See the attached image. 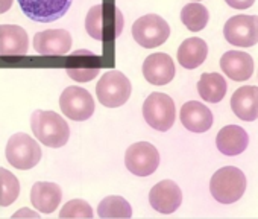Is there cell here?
<instances>
[{
    "label": "cell",
    "instance_id": "8fae6325",
    "mask_svg": "<svg viewBox=\"0 0 258 219\" xmlns=\"http://www.w3.org/2000/svg\"><path fill=\"white\" fill-rule=\"evenodd\" d=\"M22 11L34 22L50 23L66 16L72 0H17Z\"/></svg>",
    "mask_w": 258,
    "mask_h": 219
},
{
    "label": "cell",
    "instance_id": "5bb4252c",
    "mask_svg": "<svg viewBox=\"0 0 258 219\" xmlns=\"http://www.w3.org/2000/svg\"><path fill=\"white\" fill-rule=\"evenodd\" d=\"M149 202L154 210L169 214L179 208L182 202V192L175 181L163 180L151 189Z\"/></svg>",
    "mask_w": 258,
    "mask_h": 219
},
{
    "label": "cell",
    "instance_id": "9c48e42d",
    "mask_svg": "<svg viewBox=\"0 0 258 219\" xmlns=\"http://www.w3.org/2000/svg\"><path fill=\"white\" fill-rule=\"evenodd\" d=\"M59 106L64 116L76 122L90 119L96 108L93 96L82 87H67L59 96Z\"/></svg>",
    "mask_w": 258,
    "mask_h": 219
},
{
    "label": "cell",
    "instance_id": "d6986e66",
    "mask_svg": "<svg viewBox=\"0 0 258 219\" xmlns=\"http://www.w3.org/2000/svg\"><path fill=\"white\" fill-rule=\"evenodd\" d=\"M220 67L223 73L232 81H246L252 76L253 72V60L246 52L229 50L222 55Z\"/></svg>",
    "mask_w": 258,
    "mask_h": 219
},
{
    "label": "cell",
    "instance_id": "83f0119b",
    "mask_svg": "<svg viewBox=\"0 0 258 219\" xmlns=\"http://www.w3.org/2000/svg\"><path fill=\"white\" fill-rule=\"evenodd\" d=\"M225 2L234 10H247L253 5L255 0H225Z\"/></svg>",
    "mask_w": 258,
    "mask_h": 219
},
{
    "label": "cell",
    "instance_id": "9a60e30c",
    "mask_svg": "<svg viewBox=\"0 0 258 219\" xmlns=\"http://www.w3.org/2000/svg\"><path fill=\"white\" fill-rule=\"evenodd\" d=\"M175 63L167 53H152L143 63V76L154 85H166L175 78Z\"/></svg>",
    "mask_w": 258,
    "mask_h": 219
},
{
    "label": "cell",
    "instance_id": "7402d4cb",
    "mask_svg": "<svg viewBox=\"0 0 258 219\" xmlns=\"http://www.w3.org/2000/svg\"><path fill=\"white\" fill-rule=\"evenodd\" d=\"M208 55V46L202 38L191 37L181 43L178 49V63L184 69H196L199 67Z\"/></svg>",
    "mask_w": 258,
    "mask_h": 219
},
{
    "label": "cell",
    "instance_id": "f1b7e54d",
    "mask_svg": "<svg viewBox=\"0 0 258 219\" xmlns=\"http://www.w3.org/2000/svg\"><path fill=\"white\" fill-rule=\"evenodd\" d=\"M14 0H0V14H5L11 7Z\"/></svg>",
    "mask_w": 258,
    "mask_h": 219
},
{
    "label": "cell",
    "instance_id": "4fadbf2b",
    "mask_svg": "<svg viewBox=\"0 0 258 219\" xmlns=\"http://www.w3.org/2000/svg\"><path fill=\"white\" fill-rule=\"evenodd\" d=\"M34 49L43 57H62L72 49V35L66 29H49L35 34Z\"/></svg>",
    "mask_w": 258,
    "mask_h": 219
},
{
    "label": "cell",
    "instance_id": "3957f363",
    "mask_svg": "<svg viewBox=\"0 0 258 219\" xmlns=\"http://www.w3.org/2000/svg\"><path fill=\"white\" fill-rule=\"evenodd\" d=\"M246 190L244 174L234 166H226L214 172L210 181V192L220 204L237 202Z\"/></svg>",
    "mask_w": 258,
    "mask_h": 219
},
{
    "label": "cell",
    "instance_id": "277c9868",
    "mask_svg": "<svg viewBox=\"0 0 258 219\" xmlns=\"http://www.w3.org/2000/svg\"><path fill=\"white\" fill-rule=\"evenodd\" d=\"M143 118L146 124L157 131H169L176 119L173 99L166 93H151L143 103Z\"/></svg>",
    "mask_w": 258,
    "mask_h": 219
},
{
    "label": "cell",
    "instance_id": "2e32d148",
    "mask_svg": "<svg viewBox=\"0 0 258 219\" xmlns=\"http://www.w3.org/2000/svg\"><path fill=\"white\" fill-rule=\"evenodd\" d=\"M29 49L28 32L17 25H0V57H22Z\"/></svg>",
    "mask_w": 258,
    "mask_h": 219
},
{
    "label": "cell",
    "instance_id": "ba28073f",
    "mask_svg": "<svg viewBox=\"0 0 258 219\" xmlns=\"http://www.w3.org/2000/svg\"><path fill=\"white\" fill-rule=\"evenodd\" d=\"M160 152L149 142H137L126 149L124 165L137 177H149L160 166Z\"/></svg>",
    "mask_w": 258,
    "mask_h": 219
},
{
    "label": "cell",
    "instance_id": "e0dca14e",
    "mask_svg": "<svg viewBox=\"0 0 258 219\" xmlns=\"http://www.w3.org/2000/svg\"><path fill=\"white\" fill-rule=\"evenodd\" d=\"M231 108L234 115L244 121L253 122L258 119V87L243 85L234 91L231 97Z\"/></svg>",
    "mask_w": 258,
    "mask_h": 219
},
{
    "label": "cell",
    "instance_id": "f546056e",
    "mask_svg": "<svg viewBox=\"0 0 258 219\" xmlns=\"http://www.w3.org/2000/svg\"><path fill=\"white\" fill-rule=\"evenodd\" d=\"M14 216H16V217H20V216H32V217H35V216H38V214H37V213H29L26 208H22V210H20L19 213H16Z\"/></svg>",
    "mask_w": 258,
    "mask_h": 219
},
{
    "label": "cell",
    "instance_id": "d4e9b609",
    "mask_svg": "<svg viewBox=\"0 0 258 219\" xmlns=\"http://www.w3.org/2000/svg\"><path fill=\"white\" fill-rule=\"evenodd\" d=\"M208 20H210V13L202 4L198 2L187 4L181 11V22L191 32L202 31L207 26Z\"/></svg>",
    "mask_w": 258,
    "mask_h": 219
},
{
    "label": "cell",
    "instance_id": "44dd1931",
    "mask_svg": "<svg viewBox=\"0 0 258 219\" xmlns=\"http://www.w3.org/2000/svg\"><path fill=\"white\" fill-rule=\"evenodd\" d=\"M62 199V190L58 184L38 181L31 189V202L41 213H53Z\"/></svg>",
    "mask_w": 258,
    "mask_h": 219
},
{
    "label": "cell",
    "instance_id": "8992f818",
    "mask_svg": "<svg viewBox=\"0 0 258 219\" xmlns=\"http://www.w3.org/2000/svg\"><path fill=\"white\" fill-rule=\"evenodd\" d=\"M7 160L11 166L20 171L35 168L41 160L40 145L26 133H17L7 143Z\"/></svg>",
    "mask_w": 258,
    "mask_h": 219
},
{
    "label": "cell",
    "instance_id": "30bf717a",
    "mask_svg": "<svg viewBox=\"0 0 258 219\" xmlns=\"http://www.w3.org/2000/svg\"><path fill=\"white\" fill-rule=\"evenodd\" d=\"M226 41L238 47H250L258 43V16H234L223 26Z\"/></svg>",
    "mask_w": 258,
    "mask_h": 219
},
{
    "label": "cell",
    "instance_id": "52a82bcc",
    "mask_svg": "<svg viewBox=\"0 0 258 219\" xmlns=\"http://www.w3.org/2000/svg\"><path fill=\"white\" fill-rule=\"evenodd\" d=\"M170 35V26L167 22L157 14H146L134 22L133 37L146 49H154L167 41Z\"/></svg>",
    "mask_w": 258,
    "mask_h": 219
},
{
    "label": "cell",
    "instance_id": "4dcf8cb0",
    "mask_svg": "<svg viewBox=\"0 0 258 219\" xmlns=\"http://www.w3.org/2000/svg\"><path fill=\"white\" fill-rule=\"evenodd\" d=\"M196 2H198V0H196Z\"/></svg>",
    "mask_w": 258,
    "mask_h": 219
},
{
    "label": "cell",
    "instance_id": "7a4b0ae2",
    "mask_svg": "<svg viewBox=\"0 0 258 219\" xmlns=\"http://www.w3.org/2000/svg\"><path fill=\"white\" fill-rule=\"evenodd\" d=\"M31 128L34 136L49 148H62L70 137L69 124L55 112H34L31 116Z\"/></svg>",
    "mask_w": 258,
    "mask_h": 219
},
{
    "label": "cell",
    "instance_id": "603a6c76",
    "mask_svg": "<svg viewBox=\"0 0 258 219\" xmlns=\"http://www.w3.org/2000/svg\"><path fill=\"white\" fill-rule=\"evenodd\" d=\"M198 91L204 100L217 103L225 97V94L228 91V84H226L225 78L216 72L204 73L198 82Z\"/></svg>",
    "mask_w": 258,
    "mask_h": 219
},
{
    "label": "cell",
    "instance_id": "ffe728a7",
    "mask_svg": "<svg viewBox=\"0 0 258 219\" xmlns=\"http://www.w3.org/2000/svg\"><path fill=\"white\" fill-rule=\"evenodd\" d=\"M249 143L247 133L238 125H226L223 127L216 137L217 149L228 157H235L241 154Z\"/></svg>",
    "mask_w": 258,
    "mask_h": 219
},
{
    "label": "cell",
    "instance_id": "5b68a950",
    "mask_svg": "<svg viewBox=\"0 0 258 219\" xmlns=\"http://www.w3.org/2000/svg\"><path fill=\"white\" fill-rule=\"evenodd\" d=\"M133 85L126 75L118 70H108L96 85V94L102 105L117 108L127 102L131 96Z\"/></svg>",
    "mask_w": 258,
    "mask_h": 219
},
{
    "label": "cell",
    "instance_id": "cb8c5ba5",
    "mask_svg": "<svg viewBox=\"0 0 258 219\" xmlns=\"http://www.w3.org/2000/svg\"><path fill=\"white\" fill-rule=\"evenodd\" d=\"M97 214L99 217L103 219H126L133 216V207L123 196L111 195L105 196L97 207Z\"/></svg>",
    "mask_w": 258,
    "mask_h": 219
},
{
    "label": "cell",
    "instance_id": "7c38bea8",
    "mask_svg": "<svg viewBox=\"0 0 258 219\" xmlns=\"http://www.w3.org/2000/svg\"><path fill=\"white\" fill-rule=\"evenodd\" d=\"M66 70L69 76L76 82H88L94 79L100 70V58L91 50L81 49L70 53Z\"/></svg>",
    "mask_w": 258,
    "mask_h": 219
},
{
    "label": "cell",
    "instance_id": "484cf974",
    "mask_svg": "<svg viewBox=\"0 0 258 219\" xmlns=\"http://www.w3.org/2000/svg\"><path fill=\"white\" fill-rule=\"evenodd\" d=\"M20 195V183L19 178L7 171L5 168H0V207L11 205Z\"/></svg>",
    "mask_w": 258,
    "mask_h": 219
},
{
    "label": "cell",
    "instance_id": "ac0fdd59",
    "mask_svg": "<svg viewBox=\"0 0 258 219\" xmlns=\"http://www.w3.org/2000/svg\"><path fill=\"white\" fill-rule=\"evenodd\" d=\"M181 124L191 133H205L213 127V113L198 100L185 102L179 112Z\"/></svg>",
    "mask_w": 258,
    "mask_h": 219
},
{
    "label": "cell",
    "instance_id": "4316f807",
    "mask_svg": "<svg viewBox=\"0 0 258 219\" xmlns=\"http://www.w3.org/2000/svg\"><path fill=\"white\" fill-rule=\"evenodd\" d=\"M59 217L64 219H73V217H93V208L91 205L84 201V199H72L69 202H66L59 211Z\"/></svg>",
    "mask_w": 258,
    "mask_h": 219
},
{
    "label": "cell",
    "instance_id": "6da1fadb",
    "mask_svg": "<svg viewBox=\"0 0 258 219\" xmlns=\"http://www.w3.org/2000/svg\"><path fill=\"white\" fill-rule=\"evenodd\" d=\"M124 19L118 7L106 0L90 8L85 17V29L88 35L99 41H109L120 37Z\"/></svg>",
    "mask_w": 258,
    "mask_h": 219
}]
</instances>
